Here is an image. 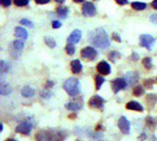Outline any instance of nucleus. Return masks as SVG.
Here are the masks:
<instances>
[{"label":"nucleus","mask_w":157,"mask_h":141,"mask_svg":"<svg viewBox=\"0 0 157 141\" xmlns=\"http://www.w3.org/2000/svg\"><path fill=\"white\" fill-rule=\"evenodd\" d=\"M151 5H152V7L153 9H157V0H153V1L151 3Z\"/></svg>","instance_id":"nucleus-41"},{"label":"nucleus","mask_w":157,"mask_h":141,"mask_svg":"<svg viewBox=\"0 0 157 141\" xmlns=\"http://www.w3.org/2000/svg\"><path fill=\"white\" fill-rule=\"evenodd\" d=\"M0 69H1V74H5V73H8L9 72V66L8 65V63H6L5 61H1L0 63Z\"/></svg>","instance_id":"nucleus-29"},{"label":"nucleus","mask_w":157,"mask_h":141,"mask_svg":"<svg viewBox=\"0 0 157 141\" xmlns=\"http://www.w3.org/2000/svg\"><path fill=\"white\" fill-rule=\"evenodd\" d=\"M48 91H41V93H40V95H41V97H43V98H45V99H48V98H50V96L51 95V92H49V93H47Z\"/></svg>","instance_id":"nucleus-37"},{"label":"nucleus","mask_w":157,"mask_h":141,"mask_svg":"<svg viewBox=\"0 0 157 141\" xmlns=\"http://www.w3.org/2000/svg\"><path fill=\"white\" fill-rule=\"evenodd\" d=\"M81 36H82V31L80 30H75L70 34V36L68 37L67 42H68V43L75 44V43H77L79 42V40L81 39Z\"/></svg>","instance_id":"nucleus-13"},{"label":"nucleus","mask_w":157,"mask_h":141,"mask_svg":"<svg viewBox=\"0 0 157 141\" xmlns=\"http://www.w3.org/2000/svg\"><path fill=\"white\" fill-rule=\"evenodd\" d=\"M75 2H76V3H80V2H83V1H85V0H74Z\"/></svg>","instance_id":"nucleus-46"},{"label":"nucleus","mask_w":157,"mask_h":141,"mask_svg":"<svg viewBox=\"0 0 157 141\" xmlns=\"http://www.w3.org/2000/svg\"><path fill=\"white\" fill-rule=\"evenodd\" d=\"M147 7V5L143 2H138V1H135V2H132L131 3V8L134 9L135 10H143L145 9Z\"/></svg>","instance_id":"nucleus-22"},{"label":"nucleus","mask_w":157,"mask_h":141,"mask_svg":"<svg viewBox=\"0 0 157 141\" xmlns=\"http://www.w3.org/2000/svg\"><path fill=\"white\" fill-rule=\"evenodd\" d=\"M138 74L136 72H128L126 75H125V79L126 81L128 82V85H131V84H134L138 81Z\"/></svg>","instance_id":"nucleus-15"},{"label":"nucleus","mask_w":157,"mask_h":141,"mask_svg":"<svg viewBox=\"0 0 157 141\" xmlns=\"http://www.w3.org/2000/svg\"><path fill=\"white\" fill-rule=\"evenodd\" d=\"M153 83H154V81H153L152 79H147V80H145V81H144L145 86H146V87H148V88H152Z\"/></svg>","instance_id":"nucleus-36"},{"label":"nucleus","mask_w":157,"mask_h":141,"mask_svg":"<svg viewBox=\"0 0 157 141\" xmlns=\"http://www.w3.org/2000/svg\"><path fill=\"white\" fill-rule=\"evenodd\" d=\"M6 141H17V140H15V139H13V138H9V139H7Z\"/></svg>","instance_id":"nucleus-47"},{"label":"nucleus","mask_w":157,"mask_h":141,"mask_svg":"<svg viewBox=\"0 0 157 141\" xmlns=\"http://www.w3.org/2000/svg\"><path fill=\"white\" fill-rule=\"evenodd\" d=\"M0 3L3 7H9L11 4V0H0Z\"/></svg>","instance_id":"nucleus-34"},{"label":"nucleus","mask_w":157,"mask_h":141,"mask_svg":"<svg viewBox=\"0 0 157 141\" xmlns=\"http://www.w3.org/2000/svg\"><path fill=\"white\" fill-rule=\"evenodd\" d=\"M95 80H96V89H99L101 88L102 84L105 82V78L101 75H96L95 78Z\"/></svg>","instance_id":"nucleus-24"},{"label":"nucleus","mask_w":157,"mask_h":141,"mask_svg":"<svg viewBox=\"0 0 157 141\" xmlns=\"http://www.w3.org/2000/svg\"><path fill=\"white\" fill-rule=\"evenodd\" d=\"M120 54L118 53V52H115V51H113V52H111V53H110L109 54V59L111 61V62H113V63H115L116 62V60L118 59V58H120Z\"/></svg>","instance_id":"nucleus-28"},{"label":"nucleus","mask_w":157,"mask_h":141,"mask_svg":"<svg viewBox=\"0 0 157 141\" xmlns=\"http://www.w3.org/2000/svg\"><path fill=\"white\" fill-rule=\"evenodd\" d=\"M62 26V23L59 20H54L52 21V28L54 29H58Z\"/></svg>","instance_id":"nucleus-35"},{"label":"nucleus","mask_w":157,"mask_h":141,"mask_svg":"<svg viewBox=\"0 0 157 141\" xmlns=\"http://www.w3.org/2000/svg\"><path fill=\"white\" fill-rule=\"evenodd\" d=\"M112 39L115 40V41H117V42H121V39H120V35H119L118 33H116V32H113V33H112Z\"/></svg>","instance_id":"nucleus-38"},{"label":"nucleus","mask_w":157,"mask_h":141,"mask_svg":"<svg viewBox=\"0 0 157 141\" xmlns=\"http://www.w3.org/2000/svg\"><path fill=\"white\" fill-rule=\"evenodd\" d=\"M11 92V87L9 83L7 82H4V80L2 79L1 80V83H0V93H1V95H9Z\"/></svg>","instance_id":"nucleus-14"},{"label":"nucleus","mask_w":157,"mask_h":141,"mask_svg":"<svg viewBox=\"0 0 157 141\" xmlns=\"http://www.w3.org/2000/svg\"><path fill=\"white\" fill-rule=\"evenodd\" d=\"M88 41L92 45L101 49H106L110 43L109 35L103 28H97L91 31L88 34Z\"/></svg>","instance_id":"nucleus-1"},{"label":"nucleus","mask_w":157,"mask_h":141,"mask_svg":"<svg viewBox=\"0 0 157 141\" xmlns=\"http://www.w3.org/2000/svg\"><path fill=\"white\" fill-rule=\"evenodd\" d=\"M14 4L18 7H25L29 4V0H14Z\"/></svg>","instance_id":"nucleus-31"},{"label":"nucleus","mask_w":157,"mask_h":141,"mask_svg":"<svg viewBox=\"0 0 157 141\" xmlns=\"http://www.w3.org/2000/svg\"><path fill=\"white\" fill-rule=\"evenodd\" d=\"M19 23L21 25H24V26H27V27H30V28H33V23L30 20H28V19H22V20H20Z\"/></svg>","instance_id":"nucleus-32"},{"label":"nucleus","mask_w":157,"mask_h":141,"mask_svg":"<svg viewBox=\"0 0 157 141\" xmlns=\"http://www.w3.org/2000/svg\"><path fill=\"white\" fill-rule=\"evenodd\" d=\"M54 136L49 131H40L36 134V139L38 141H51Z\"/></svg>","instance_id":"nucleus-12"},{"label":"nucleus","mask_w":157,"mask_h":141,"mask_svg":"<svg viewBox=\"0 0 157 141\" xmlns=\"http://www.w3.org/2000/svg\"><path fill=\"white\" fill-rule=\"evenodd\" d=\"M24 48V42L21 40H15L10 45V55L13 58H19Z\"/></svg>","instance_id":"nucleus-3"},{"label":"nucleus","mask_w":157,"mask_h":141,"mask_svg":"<svg viewBox=\"0 0 157 141\" xmlns=\"http://www.w3.org/2000/svg\"><path fill=\"white\" fill-rule=\"evenodd\" d=\"M65 51H66V53H67L69 56L74 55L75 52V45H74L73 43H68V44L65 46Z\"/></svg>","instance_id":"nucleus-27"},{"label":"nucleus","mask_w":157,"mask_h":141,"mask_svg":"<svg viewBox=\"0 0 157 141\" xmlns=\"http://www.w3.org/2000/svg\"><path fill=\"white\" fill-rule=\"evenodd\" d=\"M96 13V8H95V6L93 5V3H91V2H85V3L83 5V8H82V14H83L85 17H92V16H95Z\"/></svg>","instance_id":"nucleus-8"},{"label":"nucleus","mask_w":157,"mask_h":141,"mask_svg":"<svg viewBox=\"0 0 157 141\" xmlns=\"http://www.w3.org/2000/svg\"><path fill=\"white\" fill-rule=\"evenodd\" d=\"M44 41H45V43L50 47V48H54V47L56 46L55 41L54 40V38H51L50 36H46L44 38Z\"/></svg>","instance_id":"nucleus-25"},{"label":"nucleus","mask_w":157,"mask_h":141,"mask_svg":"<svg viewBox=\"0 0 157 141\" xmlns=\"http://www.w3.org/2000/svg\"><path fill=\"white\" fill-rule=\"evenodd\" d=\"M96 69H97V71L101 75H104V76L110 75V72H111V67H110V66L106 61H101V62H99L97 64V66H96Z\"/></svg>","instance_id":"nucleus-11"},{"label":"nucleus","mask_w":157,"mask_h":141,"mask_svg":"<svg viewBox=\"0 0 157 141\" xmlns=\"http://www.w3.org/2000/svg\"><path fill=\"white\" fill-rule=\"evenodd\" d=\"M57 16L61 19H65L68 15V8L67 7H65V6H60L59 8H57Z\"/></svg>","instance_id":"nucleus-20"},{"label":"nucleus","mask_w":157,"mask_h":141,"mask_svg":"<svg viewBox=\"0 0 157 141\" xmlns=\"http://www.w3.org/2000/svg\"><path fill=\"white\" fill-rule=\"evenodd\" d=\"M15 36L21 40H26L28 38V32L27 31L22 27H17L15 29Z\"/></svg>","instance_id":"nucleus-16"},{"label":"nucleus","mask_w":157,"mask_h":141,"mask_svg":"<svg viewBox=\"0 0 157 141\" xmlns=\"http://www.w3.org/2000/svg\"><path fill=\"white\" fill-rule=\"evenodd\" d=\"M118 125L120 129V131L123 133V134H126L128 135L130 133V130H131V124L130 122L128 121V119L125 117V116H121L118 122Z\"/></svg>","instance_id":"nucleus-10"},{"label":"nucleus","mask_w":157,"mask_h":141,"mask_svg":"<svg viewBox=\"0 0 157 141\" xmlns=\"http://www.w3.org/2000/svg\"><path fill=\"white\" fill-rule=\"evenodd\" d=\"M128 86V82L126 81L125 78H116L112 81V89L114 91V93H118L120 89H126Z\"/></svg>","instance_id":"nucleus-7"},{"label":"nucleus","mask_w":157,"mask_h":141,"mask_svg":"<svg viewBox=\"0 0 157 141\" xmlns=\"http://www.w3.org/2000/svg\"><path fill=\"white\" fill-rule=\"evenodd\" d=\"M96 55H97V52L95 48L93 47H90V46H87L85 48H84L82 51H81V56L83 58L85 59H87V60H90V61H93L96 59Z\"/></svg>","instance_id":"nucleus-4"},{"label":"nucleus","mask_w":157,"mask_h":141,"mask_svg":"<svg viewBox=\"0 0 157 141\" xmlns=\"http://www.w3.org/2000/svg\"><path fill=\"white\" fill-rule=\"evenodd\" d=\"M81 104L80 103H73V102H70L68 103L65 104V108L68 109L69 111H73V112H75V111H78L81 109Z\"/></svg>","instance_id":"nucleus-21"},{"label":"nucleus","mask_w":157,"mask_h":141,"mask_svg":"<svg viewBox=\"0 0 157 141\" xmlns=\"http://www.w3.org/2000/svg\"><path fill=\"white\" fill-rule=\"evenodd\" d=\"M21 95L26 98H30L34 95V89L30 86H26L21 89Z\"/></svg>","instance_id":"nucleus-19"},{"label":"nucleus","mask_w":157,"mask_h":141,"mask_svg":"<svg viewBox=\"0 0 157 141\" xmlns=\"http://www.w3.org/2000/svg\"><path fill=\"white\" fill-rule=\"evenodd\" d=\"M146 125H147V126H148L149 128L152 129V128H154V127L156 126V125H157V119L149 116V117L146 118Z\"/></svg>","instance_id":"nucleus-23"},{"label":"nucleus","mask_w":157,"mask_h":141,"mask_svg":"<svg viewBox=\"0 0 157 141\" xmlns=\"http://www.w3.org/2000/svg\"><path fill=\"white\" fill-rule=\"evenodd\" d=\"M115 1L119 4V5H127L129 2L128 0H115Z\"/></svg>","instance_id":"nucleus-40"},{"label":"nucleus","mask_w":157,"mask_h":141,"mask_svg":"<svg viewBox=\"0 0 157 141\" xmlns=\"http://www.w3.org/2000/svg\"><path fill=\"white\" fill-rule=\"evenodd\" d=\"M150 21H151L152 24L157 25V14H156V13L151 15V17H150Z\"/></svg>","instance_id":"nucleus-33"},{"label":"nucleus","mask_w":157,"mask_h":141,"mask_svg":"<svg viewBox=\"0 0 157 141\" xmlns=\"http://www.w3.org/2000/svg\"><path fill=\"white\" fill-rule=\"evenodd\" d=\"M146 136L145 134H142V135H141V138L139 137V139H141V141H143V140L146 138V136Z\"/></svg>","instance_id":"nucleus-44"},{"label":"nucleus","mask_w":157,"mask_h":141,"mask_svg":"<svg viewBox=\"0 0 157 141\" xmlns=\"http://www.w3.org/2000/svg\"><path fill=\"white\" fill-rule=\"evenodd\" d=\"M154 38L150 34H142L140 36V44L149 50H151V47L154 43Z\"/></svg>","instance_id":"nucleus-5"},{"label":"nucleus","mask_w":157,"mask_h":141,"mask_svg":"<svg viewBox=\"0 0 157 141\" xmlns=\"http://www.w3.org/2000/svg\"><path fill=\"white\" fill-rule=\"evenodd\" d=\"M131 59H132V60H134V61H136V60L138 59V56H137V54H133V55L131 56Z\"/></svg>","instance_id":"nucleus-42"},{"label":"nucleus","mask_w":157,"mask_h":141,"mask_svg":"<svg viewBox=\"0 0 157 141\" xmlns=\"http://www.w3.org/2000/svg\"><path fill=\"white\" fill-rule=\"evenodd\" d=\"M71 69L74 74H78L82 70V64L78 59L73 60L71 62Z\"/></svg>","instance_id":"nucleus-17"},{"label":"nucleus","mask_w":157,"mask_h":141,"mask_svg":"<svg viewBox=\"0 0 157 141\" xmlns=\"http://www.w3.org/2000/svg\"><path fill=\"white\" fill-rule=\"evenodd\" d=\"M32 129V124L30 120H25L23 121L21 124H19L17 128H16V132L23 134V135H29Z\"/></svg>","instance_id":"nucleus-6"},{"label":"nucleus","mask_w":157,"mask_h":141,"mask_svg":"<svg viewBox=\"0 0 157 141\" xmlns=\"http://www.w3.org/2000/svg\"><path fill=\"white\" fill-rule=\"evenodd\" d=\"M126 108L129 109V110H132V111H138V112H142L143 111V108L142 106L137 103V102H134V101H131L130 103H128L126 104Z\"/></svg>","instance_id":"nucleus-18"},{"label":"nucleus","mask_w":157,"mask_h":141,"mask_svg":"<svg viewBox=\"0 0 157 141\" xmlns=\"http://www.w3.org/2000/svg\"><path fill=\"white\" fill-rule=\"evenodd\" d=\"M64 89L70 96H76L80 92V83L75 78H70L64 83Z\"/></svg>","instance_id":"nucleus-2"},{"label":"nucleus","mask_w":157,"mask_h":141,"mask_svg":"<svg viewBox=\"0 0 157 141\" xmlns=\"http://www.w3.org/2000/svg\"><path fill=\"white\" fill-rule=\"evenodd\" d=\"M52 86H54V83H52V82H51V81L47 82V85H46L47 88H50V87H52Z\"/></svg>","instance_id":"nucleus-43"},{"label":"nucleus","mask_w":157,"mask_h":141,"mask_svg":"<svg viewBox=\"0 0 157 141\" xmlns=\"http://www.w3.org/2000/svg\"><path fill=\"white\" fill-rule=\"evenodd\" d=\"M142 64H143V66H144V67H145L146 69H150V68H152V59H151L150 57H145V58L142 60Z\"/></svg>","instance_id":"nucleus-30"},{"label":"nucleus","mask_w":157,"mask_h":141,"mask_svg":"<svg viewBox=\"0 0 157 141\" xmlns=\"http://www.w3.org/2000/svg\"><path fill=\"white\" fill-rule=\"evenodd\" d=\"M35 2L39 5H43V4H47L50 2V0H35Z\"/></svg>","instance_id":"nucleus-39"},{"label":"nucleus","mask_w":157,"mask_h":141,"mask_svg":"<svg viewBox=\"0 0 157 141\" xmlns=\"http://www.w3.org/2000/svg\"><path fill=\"white\" fill-rule=\"evenodd\" d=\"M104 103H105V101L103 100V98H101L98 95L93 96L88 103L89 106L94 109H102L104 106Z\"/></svg>","instance_id":"nucleus-9"},{"label":"nucleus","mask_w":157,"mask_h":141,"mask_svg":"<svg viewBox=\"0 0 157 141\" xmlns=\"http://www.w3.org/2000/svg\"><path fill=\"white\" fill-rule=\"evenodd\" d=\"M55 1H56L57 3H64L65 0H55Z\"/></svg>","instance_id":"nucleus-45"},{"label":"nucleus","mask_w":157,"mask_h":141,"mask_svg":"<svg viewBox=\"0 0 157 141\" xmlns=\"http://www.w3.org/2000/svg\"><path fill=\"white\" fill-rule=\"evenodd\" d=\"M143 93H144V90H143L142 87H141V86H140V85L136 86V87L133 89V95H134V96H136V97H140V96H141Z\"/></svg>","instance_id":"nucleus-26"}]
</instances>
